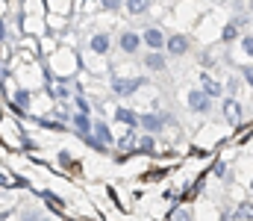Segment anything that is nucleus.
Here are the masks:
<instances>
[{"instance_id": "nucleus-15", "label": "nucleus", "mask_w": 253, "mask_h": 221, "mask_svg": "<svg viewBox=\"0 0 253 221\" xmlns=\"http://www.w3.org/2000/svg\"><path fill=\"white\" fill-rule=\"evenodd\" d=\"M233 221H253V201H239L233 210Z\"/></svg>"}, {"instance_id": "nucleus-6", "label": "nucleus", "mask_w": 253, "mask_h": 221, "mask_svg": "<svg viewBox=\"0 0 253 221\" xmlns=\"http://www.w3.org/2000/svg\"><path fill=\"white\" fill-rule=\"evenodd\" d=\"M165 42H168V36H165V30L156 27V24L141 33V44H144L147 50H165Z\"/></svg>"}, {"instance_id": "nucleus-11", "label": "nucleus", "mask_w": 253, "mask_h": 221, "mask_svg": "<svg viewBox=\"0 0 253 221\" xmlns=\"http://www.w3.org/2000/svg\"><path fill=\"white\" fill-rule=\"evenodd\" d=\"M88 50H91L94 56H106V53L112 50V36H109V33H94V36L88 39Z\"/></svg>"}, {"instance_id": "nucleus-8", "label": "nucleus", "mask_w": 253, "mask_h": 221, "mask_svg": "<svg viewBox=\"0 0 253 221\" xmlns=\"http://www.w3.org/2000/svg\"><path fill=\"white\" fill-rule=\"evenodd\" d=\"M118 47H121L124 56H135L138 47H141V33H135V30H121V33H118Z\"/></svg>"}, {"instance_id": "nucleus-7", "label": "nucleus", "mask_w": 253, "mask_h": 221, "mask_svg": "<svg viewBox=\"0 0 253 221\" xmlns=\"http://www.w3.org/2000/svg\"><path fill=\"white\" fill-rule=\"evenodd\" d=\"M168 127V115H159V112H144L141 115V121H138V130L141 133H162Z\"/></svg>"}, {"instance_id": "nucleus-25", "label": "nucleus", "mask_w": 253, "mask_h": 221, "mask_svg": "<svg viewBox=\"0 0 253 221\" xmlns=\"http://www.w3.org/2000/svg\"><path fill=\"white\" fill-rule=\"evenodd\" d=\"M74 103H77V112H88V100H85V97L74 94Z\"/></svg>"}, {"instance_id": "nucleus-13", "label": "nucleus", "mask_w": 253, "mask_h": 221, "mask_svg": "<svg viewBox=\"0 0 253 221\" xmlns=\"http://www.w3.org/2000/svg\"><path fill=\"white\" fill-rule=\"evenodd\" d=\"M200 88H203L212 100L224 97V83H218V80H215V77H209V74H200Z\"/></svg>"}, {"instance_id": "nucleus-9", "label": "nucleus", "mask_w": 253, "mask_h": 221, "mask_svg": "<svg viewBox=\"0 0 253 221\" xmlns=\"http://www.w3.org/2000/svg\"><path fill=\"white\" fill-rule=\"evenodd\" d=\"M144 68L153 71V74L168 71V53H165V50H147V53H144Z\"/></svg>"}, {"instance_id": "nucleus-4", "label": "nucleus", "mask_w": 253, "mask_h": 221, "mask_svg": "<svg viewBox=\"0 0 253 221\" xmlns=\"http://www.w3.org/2000/svg\"><path fill=\"white\" fill-rule=\"evenodd\" d=\"M186 103H189L191 112H197V115H209V112H212V97H209L203 88H191L189 97H186Z\"/></svg>"}, {"instance_id": "nucleus-26", "label": "nucleus", "mask_w": 253, "mask_h": 221, "mask_svg": "<svg viewBox=\"0 0 253 221\" xmlns=\"http://www.w3.org/2000/svg\"><path fill=\"white\" fill-rule=\"evenodd\" d=\"M21 221H42V213H36V210H27V213L21 216Z\"/></svg>"}, {"instance_id": "nucleus-18", "label": "nucleus", "mask_w": 253, "mask_h": 221, "mask_svg": "<svg viewBox=\"0 0 253 221\" xmlns=\"http://www.w3.org/2000/svg\"><path fill=\"white\" fill-rule=\"evenodd\" d=\"M135 150H141V153H153V150H156V136H153V133H141V136L135 139Z\"/></svg>"}, {"instance_id": "nucleus-16", "label": "nucleus", "mask_w": 253, "mask_h": 221, "mask_svg": "<svg viewBox=\"0 0 253 221\" xmlns=\"http://www.w3.org/2000/svg\"><path fill=\"white\" fill-rule=\"evenodd\" d=\"M153 6V0H124V9L126 15H132V18H138V15H144L147 9Z\"/></svg>"}, {"instance_id": "nucleus-1", "label": "nucleus", "mask_w": 253, "mask_h": 221, "mask_svg": "<svg viewBox=\"0 0 253 221\" xmlns=\"http://www.w3.org/2000/svg\"><path fill=\"white\" fill-rule=\"evenodd\" d=\"M141 86H144V77H118V74L109 77V88L118 97H132Z\"/></svg>"}, {"instance_id": "nucleus-23", "label": "nucleus", "mask_w": 253, "mask_h": 221, "mask_svg": "<svg viewBox=\"0 0 253 221\" xmlns=\"http://www.w3.org/2000/svg\"><path fill=\"white\" fill-rule=\"evenodd\" d=\"M239 44H242V50L253 59V36H242V42H239Z\"/></svg>"}, {"instance_id": "nucleus-32", "label": "nucleus", "mask_w": 253, "mask_h": 221, "mask_svg": "<svg viewBox=\"0 0 253 221\" xmlns=\"http://www.w3.org/2000/svg\"><path fill=\"white\" fill-rule=\"evenodd\" d=\"M251 192H253V180H251Z\"/></svg>"}, {"instance_id": "nucleus-20", "label": "nucleus", "mask_w": 253, "mask_h": 221, "mask_svg": "<svg viewBox=\"0 0 253 221\" xmlns=\"http://www.w3.org/2000/svg\"><path fill=\"white\" fill-rule=\"evenodd\" d=\"M106 12H121V6H124V0H97Z\"/></svg>"}, {"instance_id": "nucleus-22", "label": "nucleus", "mask_w": 253, "mask_h": 221, "mask_svg": "<svg viewBox=\"0 0 253 221\" xmlns=\"http://www.w3.org/2000/svg\"><path fill=\"white\" fill-rule=\"evenodd\" d=\"M171 221H191V213L186 210V207H180V210L171 213Z\"/></svg>"}, {"instance_id": "nucleus-24", "label": "nucleus", "mask_w": 253, "mask_h": 221, "mask_svg": "<svg viewBox=\"0 0 253 221\" xmlns=\"http://www.w3.org/2000/svg\"><path fill=\"white\" fill-rule=\"evenodd\" d=\"M132 142H135V136H132V133H129V136H124V139H121V142H115V145L121 147V150H132V147H135V145H132Z\"/></svg>"}, {"instance_id": "nucleus-12", "label": "nucleus", "mask_w": 253, "mask_h": 221, "mask_svg": "<svg viewBox=\"0 0 253 221\" xmlns=\"http://www.w3.org/2000/svg\"><path fill=\"white\" fill-rule=\"evenodd\" d=\"M91 136L97 139V145H100V147H109V145H115V136H112V130H109V124H106L103 118H94V127H91Z\"/></svg>"}, {"instance_id": "nucleus-3", "label": "nucleus", "mask_w": 253, "mask_h": 221, "mask_svg": "<svg viewBox=\"0 0 253 221\" xmlns=\"http://www.w3.org/2000/svg\"><path fill=\"white\" fill-rule=\"evenodd\" d=\"M245 27H248V15H233V18L224 24V30H221V42H227V44L239 42V36H242Z\"/></svg>"}, {"instance_id": "nucleus-10", "label": "nucleus", "mask_w": 253, "mask_h": 221, "mask_svg": "<svg viewBox=\"0 0 253 221\" xmlns=\"http://www.w3.org/2000/svg\"><path fill=\"white\" fill-rule=\"evenodd\" d=\"M68 121H71V127H74V133H77L80 139H83V136H91V127H94V118H91L88 112H74V115H71Z\"/></svg>"}, {"instance_id": "nucleus-21", "label": "nucleus", "mask_w": 253, "mask_h": 221, "mask_svg": "<svg viewBox=\"0 0 253 221\" xmlns=\"http://www.w3.org/2000/svg\"><path fill=\"white\" fill-rule=\"evenodd\" d=\"M239 74H242V80L253 88V65H239Z\"/></svg>"}, {"instance_id": "nucleus-19", "label": "nucleus", "mask_w": 253, "mask_h": 221, "mask_svg": "<svg viewBox=\"0 0 253 221\" xmlns=\"http://www.w3.org/2000/svg\"><path fill=\"white\" fill-rule=\"evenodd\" d=\"M236 94H239V77L233 74V77L224 83V97H236Z\"/></svg>"}, {"instance_id": "nucleus-17", "label": "nucleus", "mask_w": 253, "mask_h": 221, "mask_svg": "<svg viewBox=\"0 0 253 221\" xmlns=\"http://www.w3.org/2000/svg\"><path fill=\"white\" fill-rule=\"evenodd\" d=\"M12 103H15V109H18V112H27V109H30V103H33V97H30V91H27V88H18V91L12 94Z\"/></svg>"}, {"instance_id": "nucleus-5", "label": "nucleus", "mask_w": 253, "mask_h": 221, "mask_svg": "<svg viewBox=\"0 0 253 221\" xmlns=\"http://www.w3.org/2000/svg\"><path fill=\"white\" fill-rule=\"evenodd\" d=\"M191 50V39L186 33H171L168 42H165V53L168 56H186Z\"/></svg>"}, {"instance_id": "nucleus-28", "label": "nucleus", "mask_w": 253, "mask_h": 221, "mask_svg": "<svg viewBox=\"0 0 253 221\" xmlns=\"http://www.w3.org/2000/svg\"><path fill=\"white\" fill-rule=\"evenodd\" d=\"M59 162H62L65 168H74V162H71V153H65V150L59 153Z\"/></svg>"}, {"instance_id": "nucleus-30", "label": "nucleus", "mask_w": 253, "mask_h": 221, "mask_svg": "<svg viewBox=\"0 0 253 221\" xmlns=\"http://www.w3.org/2000/svg\"><path fill=\"white\" fill-rule=\"evenodd\" d=\"M248 9H251V15H253V0H248Z\"/></svg>"}, {"instance_id": "nucleus-14", "label": "nucleus", "mask_w": 253, "mask_h": 221, "mask_svg": "<svg viewBox=\"0 0 253 221\" xmlns=\"http://www.w3.org/2000/svg\"><path fill=\"white\" fill-rule=\"evenodd\" d=\"M115 121L124 124V127H129V130H135L138 121H141V115H138L135 109H129V106H118V109H115Z\"/></svg>"}, {"instance_id": "nucleus-29", "label": "nucleus", "mask_w": 253, "mask_h": 221, "mask_svg": "<svg viewBox=\"0 0 253 221\" xmlns=\"http://www.w3.org/2000/svg\"><path fill=\"white\" fill-rule=\"evenodd\" d=\"M0 39H9V27H6V21L0 18Z\"/></svg>"}, {"instance_id": "nucleus-27", "label": "nucleus", "mask_w": 253, "mask_h": 221, "mask_svg": "<svg viewBox=\"0 0 253 221\" xmlns=\"http://www.w3.org/2000/svg\"><path fill=\"white\" fill-rule=\"evenodd\" d=\"M215 177H218V180H221V177H230V174H227V165H224V162H218V165H215Z\"/></svg>"}, {"instance_id": "nucleus-2", "label": "nucleus", "mask_w": 253, "mask_h": 221, "mask_svg": "<svg viewBox=\"0 0 253 221\" xmlns=\"http://www.w3.org/2000/svg\"><path fill=\"white\" fill-rule=\"evenodd\" d=\"M221 118L230 127H239L245 121V106L239 103V97H221Z\"/></svg>"}, {"instance_id": "nucleus-31", "label": "nucleus", "mask_w": 253, "mask_h": 221, "mask_svg": "<svg viewBox=\"0 0 253 221\" xmlns=\"http://www.w3.org/2000/svg\"><path fill=\"white\" fill-rule=\"evenodd\" d=\"M233 3H236V6H242V3H248V0H233Z\"/></svg>"}]
</instances>
